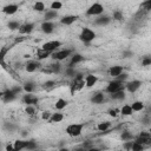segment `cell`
<instances>
[{
    "instance_id": "28",
    "label": "cell",
    "mask_w": 151,
    "mask_h": 151,
    "mask_svg": "<svg viewBox=\"0 0 151 151\" xmlns=\"http://www.w3.org/2000/svg\"><path fill=\"white\" fill-rule=\"evenodd\" d=\"M132 109H131V105H129V104H125L122 109H120V113L123 114V116H131L132 114Z\"/></svg>"
},
{
    "instance_id": "41",
    "label": "cell",
    "mask_w": 151,
    "mask_h": 151,
    "mask_svg": "<svg viewBox=\"0 0 151 151\" xmlns=\"http://www.w3.org/2000/svg\"><path fill=\"white\" fill-rule=\"evenodd\" d=\"M25 149H27V150H34V149H37L35 142H33V140H27V144H26V147H25Z\"/></svg>"
},
{
    "instance_id": "7",
    "label": "cell",
    "mask_w": 151,
    "mask_h": 151,
    "mask_svg": "<svg viewBox=\"0 0 151 151\" xmlns=\"http://www.w3.org/2000/svg\"><path fill=\"white\" fill-rule=\"evenodd\" d=\"M34 27H35V25L33 22H27V24L20 25V27L18 29H19V33L20 34H29L31 32H33Z\"/></svg>"
},
{
    "instance_id": "22",
    "label": "cell",
    "mask_w": 151,
    "mask_h": 151,
    "mask_svg": "<svg viewBox=\"0 0 151 151\" xmlns=\"http://www.w3.org/2000/svg\"><path fill=\"white\" fill-rule=\"evenodd\" d=\"M111 98L114 99V100H123L125 98V92L124 90H119V91H116L113 93H111Z\"/></svg>"
},
{
    "instance_id": "29",
    "label": "cell",
    "mask_w": 151,
    "mask_h": 151,
    "mask_svg": "<svg viewBox=\"0 0 151 151\" xmlns=\"http://www.w3.org/2000/svg\"><path fill=\"white\" fill-rule=\"evenodd\" d=\"M66 105H67V101H66L65 99H63V98H59V99L55 101L54 107H55L57 110H63V109L66 107Z\"/></svg>"
},
{
    "instance_id": "14",
    "label": "cell",
    "mask_w": 151,
    "mask_h": 151,
    "mask_svg": "<svg viewBox=\"0 0 151 151\" xmlns=\"http://www.w3.org/2000/svg\"><path fill=\"white\" fill-rule=\"evenodd\" d=\"M83 60H84V57H83L81 54H79V53H74V54L72 55V58H71V61H70L68 66H70V67H73L74 65L81 63Z\"/></svg>"
},
{
    "instance_id": "45",
    "label": "cell",
    "mask_w": 151,
    "mask_h": 151,
    "mask_svg": "<svg viewBox=\"0 0 151 151\" xmlns=\"http://www.w3.org/2000/svg\"><path fill=\"white\" fill-rule=\"evenodd\" d=\"M150 64H151V58H150V57L144 58L143 61H142V65H143V66H149Z\"/></svg>"
},
{
    "instance_id": "20",
    "label": "cell",
    "mask_w": 151,
    "mask_h": 151,
    "mask_svg": "<svg viewBox=\"0 0 151 151\" xmlns=\"http://www.w3.org/2000/svg\"><path fill=\"white\" fill-rule=\"evenodd\" d=\"M91 101L94 103V104H101L104 101V93H101V92L94 93L92 96V98H91Z\"/></svg>"
},
{
    "instance_id": "8",
    "label": "cell",
    "mask_w": 151,
    "mask_h": 151,
    "mask_svg": "<svg viewBox=\"0 0 151 151\" xmlns=\"http://www.w3.org/2000/svg\"><path fill=\"white\" fill-rule=\"evenodd\" d=\"M140 86H142V81H140V80H132V81H129V83L125 85V88H126L130 93H133V92H136Z\"/></svg>"
},
{
    "instance_id": "34",
    "label": "cell",
    "mask_w": 151,
    "mask_h": 151,
    "mask_svg": "<svg viewBox=\"0 0 151 151\" xmlns=\"http://www.w3.org/2000/svg\"><path fill=\"white\" fill-rule=\"evenodd\" d=\"M63 7V4L60 2V1H53L52 4H51V9H54V11H58V9H60Z\"/></svg>"
},
{
    "instance_id": "30",
    "label": "cell",
    "mask_w": 151,
    "mask_h": 151,
    "mask_svg": "<svg viewBox=\"0 0 151 151\" xmlns=\"http://www.w3.org/2000/svg\"><path fill=\"white\" fill-rule=\"evenodd\" d=\"M26 144H27V140H15L14 142V150H22L26 147Z\"/></svg>"
},
{
    "instance_id": "6",
    "label": "cell",
    "mask_w": 151,
    "mask_h": 151,
    "mask_svg": "<svg viewBox=\"0 0 151 151\" xmlns=\"http://www.w3.org/2000/svg\"><path fill=\"white\" fill-rule=\"evenodd\" d=\"M61 45H63V42L59 41V40H50V41H46V42L41 46V48L52 53V52H54L55 50H58Z\"/></svg>"
},
{
    "instance_id": "36",
    "label": "cell",
    "mask_w": 151,
    "mask_h": 151,
    "mask_svg": "<svg viewBox=\"0 0 151 151\" xmlns=\"http://www.w3.org/2000/svg\"><path fill=\"white\" fill-rule=\"evenodd\" d=\"M127 77H129V74L127 73H124V72H122L119 76H117L114 79L116 80H118V81H122V83H124L126 79H127Z\"/></svg>"
},
{
    "instance_id": "39",
    "label": "cell",
    "mask_w": 151,
    "mask_h": 151,
    "mask_svg": "<svg viewBox=\"0 0 151 151\" xmlns=\"http://www.w3.org/2000/svg\"><path fill=\"white\" fill-rule=\"evenodd\" d=\"M113 19L117 20V21L123 20V13H122L120 11H114V12H113Z\"/></svg>"
},
{
    "instance_id": "35",
    "label": "cell",
    "mask_w": 151,
    "mask_h": 151,
    "mask_svg": "<svg viewBox=\"0 0 151 151\" xmlns=\"http://www.w3.org/2000/svg\"><path fill=\"white\" fill-rule=\"evenodd\" d=\"M76 73H77V72L74 71V68H73V67H70V66H68V67L66 68V71H65V74H66L67 77H70V78H73V77L76 76Z\"/></svg>"
},
{
    "instance_id": "24",
    "label": "cell",
    "mask_w": 151,
    "mask_h": 151,
    "mask_svg": "<svg viewBox=\"0 0 151 151\" xmlns=\"http://www.w3.org/2000/svg\"><path fill=\"white\" fill-rule=\"evenodd\" d=\"M37 57H38V59H39V60H42V59H46V58L51 57V52H48V51H45V50L40 48V50L37 52Z\"/></svg>"
},
{
    "instance_id": "53",
    "label": "cell",
    "mask_w": 151,
    "mask_h": 151,
    "mask_svg": "<svg viewBox=\"0 0 151 151\" xmlns=\"http://www.w3.org/2000/svg\"><path fill=\"white\" fill-rule=\"evenodd\" d=\"M1 97H2V92L0 91V99H1Z\"/></svg>"
},
{
    "instance_id": "26",
    "label": "cell",
    "mask_w": 151,
    "mask_h": 151,
    "mask_svg": "<svg viewBox=\"0 0 151 151\" xmlns=\"http://www.w3.org/2000/svg\"><path fill=\"white\" fill-rule=\"evenodd\" d=\"M57 17H58V12L54 11V9H50V11H47L46 14H45L46 21H51L52 19H54V18H57Z\"/></svg>"
},
{
    "instance_id": "46",
    "label": "cell",
    "mask_w": 151,
    "mask_h": 151,
    "mask_svg": "<svg viewBox=\"0 0 151 151\" xmlns=\"http://www.w3.org/2000/svg\"><path fill=\"white\" fill-rule=\"evenodd\" d=\"M117 113H118V110H110L109 111V114L111 116V117H117Z\"/></svg>"
},
{
    "instance_id": "11",
    "label": "cell",
    "mask_w": 151,
    "mask_h": 151,
    "mask_svg": "<svg viewBox=\"0 0 151 151\" xmlns=\"http://www.w3.org/2000/svg\"><path fill=\"white\" fill-rule=\"evenodd\" d=\"M22 101L27 105H35L38 103V97L32 94V93H26L24 97H22Z\"/></svg>"
},
{
    "instance_id": "42",
    "label": "cell",
    "mask_w": 151,
    "mask_h": 151,
    "mask_svg": "<svg viewBox=\"0 0 151 151\" xmlns=\"http://www.w3.org/2000/svg\"><path fill=\"white\" fill-rule=\"evenodd\" d=\"M25 111H26V113H27V114H31V116L35 113V109L33 107V105H27V107H26V110H25Z\"/></svg>"
},
{
    "instance_id": "13",
    "label": "cell",
    "mask_w": 151,
    "mask_h": 151,
    "mask_svg": "<svg viewBox=\"0 0 151 151\" xmlns=\"http://www.w3.org/2000/svg\"><path fill=\"white\" fill-rule=\"evenodd\" d=\"M84 81H85V86L86 87H92L96 85V83L98 81V78L97 76L94 74H87L85 78H84Z\"/></svg>"
},
{
    "instance_id": "50",
    "label": "cell",
    "mask_w": 151,
    "mask_h": 151,
    "mask_svg": "<svg viewBox=\"0 0 151 151\" xmlns=\"http://www.w3.org/2000/svg\"><path fill=\"white\" fill-rule=\"evenodd\" d=\"M24 40H25V38H22V37L19 38V37H18V38L15 39V42H21V41H24Z\"/></svg>"
},
{
    "instance_id": "37",
    "label": "cell",
    "mask_w": 151,
    "mask_h": 151,
    "mask_svg": "<svg viewBox=\"0 0 151 151\" xmlns=\"http://www.w3.org/2000/svg\"><path fill=\"white\" fill-rule=\"evenodd\" d=\"M54 85H55V81H54V80H48V81H45V83H44L42 87L46 88V90H50V88L54 87Z\"/></svg>"
},
{
    "instance_id": "2",
    "label": "cell",
    "mask_w": 151,
    "mask_h": 151,
    "mask_svg": "<svg viewBox=\"0 0 151 151\" xmlns=\"http://www.w3.org/2000/svg\"><path fill=\"white\" fill-rule=\"evenodd\" d=\"M84 124H71L66 127V133L70 137H79L83 132Z\"/></svg>"
},
{
    "instance_id": "1",
    "label": "cell",
    "mask_w": 151,
    "mask_h": 151,
    "mask_svg": "<svg viewBox=\"0 0 151 151\" xmlns=\"http://www.w3.org/2000/svg\"><path fill=\"white\" fill-rule=\"evenodd\" d=\"M72 53V50H68V48H65V50H55L54 52L51 53V58L53 60H57V61H61V60H65L66 58H68Z\"/></svg>"
},
{
    "instance_id": "32",
    "label": "cell",
    "mask_w": 151,
    "mask_h": 151,
    "mask_svg": "<svg viewBox=\"0 0 151 151\" xmlns=\"http://www.w3.org/2000/svg\"><path fill=\"white\" fill-rule=\"evenodd\" d=\"M33 9L37 12H44L45 11V4L42 1H37L33 6Z\"/></svg>"
},
{
    "instance_id": "48",
    "label": "cell",
    "mask_w": 151,
    "mask_h": 151,
    "mask_svg": "<svg viewBox=\"0 0 151 151\" xmlns=\"http://www.w3.org/2000/svg\"><path fill=\"white\" fill-rule=\"evenodd\" d=\"M5 127H6V129H8V130H11V131H13V130L15 129V126H14V125L8 124V123H6V124H5Z\"/></svg>"
},
{
    "instance_id": "3",
    "label": "cell",
    "mask_w": 151,
    "mask_h": 151,
    "mask_svg": "<svg viewBox=\"0 0 151 151\" xmlns=\"http://www.w3.org/2000/svg\"><path fill=\"white\" fill-rule=\"evenodd\" d=\"M79 38H80V40L83 41V42H91L94 38H96V33L91 29V28H87V27H85V28H83V31L80 32V34H79Z\"/></svg>"
},
{
    "instance_id": "44",
    "label": "cell",
    "mask_w": 151,
    "mask_h": 151,
    "mask_svg": "<svg viewBox=\"0 0 151 151\" xmlns=\"http://www.w3.org/2000/svg\"><path fill=\"white\" fill-rule=\"evenodd\" d=\"M51 114H52V113H51L50 111H44L42 114H41V118H42L44 120H48L50 117H51Z\"/></svg>"
},
{
    "instance_id": "5",
    "label": "cell",
    "mask_w": 151,
    "mask_h": 151,
    "mask_svg": "<svg viewBox=\"0 0 151 151\" xmlns=\"http://www.w3.org/2000/svg\"><path fill=\"white\" fill-rule=\"evenodd\" d=\"M103 12H104V6L99 2H94L87 8L86 15H100Z\"/></svg>"
},
{
    "instance_id": "31",
    "label": "cell",
    "mask_w": 151,
    "mask_h": 151,
    "mask_svg": "<svg viewBox=\"0 0 151 151\" xmlns=\"http://www.w3.org/2000/svg\"><path fill=\"white\" fill-rule=\"evenodd\" d=\"M34 88H35V86H34V84L32 81H28V83H26L24 85V91L26 93H32L34 91Z\"/></svg>"
},
{
    "instance_id": "25",
    "label": "cell",
    "mask_w": 151,
    "mask_h": 151,
    "mask_svg": "<svg viewBox=\"0 0 151 151\" xmlns=\"http://www.w3.org/2000/svg\"><path fill=\"white\" fill-rule=\"evenodd\" d=\"M110 127H111V123H110V122H101V123H99V124L97 125V129H98L99 131H101V132L107 131Z\"/></svg>"
},
{
    "instance_id": "40",
    "label": "cell",
    "mask_w": 151,
    "mask_h": 151,
    "mask_svg": "<svg viewBox=\"0 0 151 151\" xmlns=\"http://www.w3.org/2000/svg\"><path fill=\"white\" fill-rule=\"evenodd\" d=\"M122 139H123L124 142H127V140H131V139H132V134H131L130 132H127V131H125V132H123V133H122Z\"/></svg>"
},
{
    "instance_id": "4",
    "label": "cell",
    "mask_w": 151,
    "mask_h": 151,
    "mask_svg": "<svg viewBox=\"0 0 151 151\" xmlns=\"http://www.w3.org/2000/svg\"><path fill=\"white\" fill-rule=\"evenodd\" d=\"M125 88V85H124V83H122V81H118V80H112V81H110L109 84H107V86H106V88H105V92H107V93H113V92H116V91H119V90H124Z\"/></svg>"
},
{
    "instance_id": "15",
    "label": "cell",
    "mask_w": 151,
    "mask_h": 151,
    "mask_svg": "<svg viewBox=\"0 0 151 151\" xmlns=\"http://www.w3.org/2000/svg\"><path fill=\"white\" fill-rule=\"evenodd\" d=\"M40 67V63L39 61H34V60H32V61H28L27 64H26V71L27 72H29V73H32V72H34L37 68H39Z\"/></svg>"
},
{
    "instance_id": "51",
    "label": "cell",
    "mask_w": 151,
    "mask_h": 151,
    "mask_svg": "<svg viewBox=\"0 0 151 151\" xmlns=\"http://www.w3.org/2000/svg\"><path fill=\"white\" fill-rule=\"evenodd\" d=\"M6 149H7V150H14V147H13V146H11V145L6 146Z\"/></svg>"
},
{
    "instance_id": "52",
    "label": "cell",
    "mask_w": 151,
    "mask_h": 151,
    "mask_svg": "<svg viewBox=\"0 0 151 151\" xmlns=\"http://www.w3.org/2000/svg\"><path fill=\"white\" fill-rule=\"evenodd\" d=\"M124 55H125V58H127V55H131V53H130V52H125Z\"/></svg>"
},
{
    "instance_id": "17",
    "label": "cell",
    "mask_w": 151,
    "mask_h": 151,
    "mask_svg": "<svg viewBox=\"0 0 151 151\" xmlns=\"http://www.w3.org/2000/svg\"><path fill=\"white\" fill-rule=\"evenodd\" d=\"M122 72H123V67H122V66H111L110 70H109V74H110L112 78H116V77L119 76Z\"/></svg>"
},
{
    "instance_id": "38",
    "label": "cell",
    "mask_w": 151,
    "mask_h": 151,
    "mask_svg": "<svg viewBox=\"0 0 151 151\" xmlns=\"http://www.w3.org/2000/svg\"><path fill=\"white\" fill-rule=\"evenodd\" d=\"M20 27L19 21H9L8 22V28L9 29H18Z\"/></svg>"
},
{
    "instance_id": "49",
    "label": "cell",
    "mask_w": 151,
    "mask_h": 151,
    "mask_svg": "<svg viewBox=\"0 0 151 151\" xmlns=\"http://www.w3.org/2000/svg\"><path fill=\"white\" fill-rule=\"evenodd\" d=\"M131 145H132V142L127 140V143H125V144H124V147H125V149H127V150H131Z\"/></svg>"
},
{
    "instance_id": "12",
    "label": "cell",
    "mask_w": 151,
    "mask_h": 151,
    "mask_svg": "<svg viewBox=\"0 0 151 151\" xmlns=\"http://www.w3.org/2000/svg\"><path fill=\"white\" fill-rule=\"evenodd\" d=\"M41 31L46 34H51L54 31V24L52 21H44L41 24Z\"/></svg>"
},
{
    "instance_id": "23",
    "label": "cell",
    "mask_w": 151,
    "mask_h": 151,
    "mask_svg": "<svg viewBox=\"0 0 151 151\" xmlns=\"http://www.w3.org/2000/svg\"><path fill=\"white\" fill-rule=\"evenodd\" d=\"M111 21V19L107 17V15H104V17H99L98 19H96V25H99V26H104V25H107L109 22Z\"/></svg>"
},
{
    "instance_id": "9",
    "label": "cell",
    "mask_w": 151,
    "mask_h": 151,
    "mask_svg": "<svg viewBox=\"0 0 151 151\" xmlns=\"http://www.w3.org/2000/svg\"><path fill=\"white\" fill-rule=\"evenodd\" d=\"M18 9H19V6H18L17 4H9V5L4 6L1 11H2V13H5V14L12 15V14L17 13V12H18Z\"/></svg>"
},
{
    "instance_id": "43",
    "label": "cell",
    "mask_w": 151,
    "mask_h": 151,
    "mask_svg": "<svg viewBox=\"0 0 151 151\" xmlns=\"http://www.w3.org/2000/svg\"><path fill=\"white\" fill-rule=\"evenodd\" d=\"M142 7H144L145 11H150V8H151V0H146L145 2H143Z\"/></svg>"
},
{
    "instance_id": "18",
    "label": "cell",
    "mask_w": 151,
    "mask_h": 151,
    "mask_svg": "<svg viewBox=\"0 0 151 151\" xmlns=\"http://www.w3.org/2000/svg\"><path fill=\"white\" fill-rule=\"evenodd\" d=\"M60 71V64L54 60V63H52L50 66H48V70H45V72H48V73H58Z\"/></svg>"
},
{
    "instance_id": "21",
    "label": "cell",
    "mask_w": 151,
    "mask_h": 151,
    "mask_svg": "<svg viewBox=\"0 0 151 151\" xmlns=\"http://www.w3.org/2000/svg\"><path fill=\"white\" fill-rule=\"evenodd\" d=\"M64 119V114L63 113H59V112H55V113H52L51 117H50V122L51 123H59Z\"/></svg>"
},
{
    "instance_id": "27",
    "label": "cell",
    "mask_w": 151,
    "mask_h": 151,
    "mask_svg": "<svg viewBox=\"0 0 151 151\" xmlns=\"http://www.w3.org/2000/svg\"><path fill=\"white\" fill-rule=\"evenodd\" d=\"M131 109L133 112H139V111L144 110V104L142 101H134V103H132Z\"/></svg>"
},
{
    "instance_id": "33",
    "label": "cell",
    "mask_w": 151,
    "mask_h": 151,
    "mask_svg": "<svg viewBox=\"0 0 151 151\" xmlns=\"http://www.w3.org/2000/svg\"><path fill=\"white\" fill-rule=\"evenodd\" d=\"M131 150L132 151H143L144 150V145L137 143V142H132V145H131Z\"/></svg>"
},
{
    "instance_id": "10",
    "label": "cell",
    "mask_w": 151,
    "mask_h": 151,
    "mask_svg": "<svg viewBox=\"0 0 151 151\" xmlns=\"http://www.w3.org/2000/svg\"><path fill=\"white\" fill-rule=\"evenodd\" d=\"M15 97H17V94L9 88V90H6V91L2 92V97H1V99L4 100V103H9V101L14 100Z\"/></svg>"
},
{
    "instance_id": "16",
    "label": "cell",
    "mask_w": 151,
    "mask_h": 151,
    "mask_svg": "<svg viewBox=\"0 0 151 151\" xmlns=\"http://www.w3.org/2000/svg\"><path fill=\"white\" fill-rule=\"evenodd\" d=\"M76 20H77V15H65V17H63V18L60 19V22H61L63 25L68 26V25L73 24Z\"/></svg>"
},
{
    "instance_id": "47",
    "label": "cell",
    "mask_w": 151,
    "mask_h": 151,
    "mask_svg": "<svg viewBox=\"0 0 151 151\" xmlns=\"http://www.w3.org/2000/svg\"><path fill=\"white\" fill-rule=\"evenodd\" d=\"M11 90H12L15 94H19V93H20V91H21V88H20L19 86H15V87H13V88H11Z\"/></svg>"
},
{
    "instance_id": "19",
    "label": "cell",
    "mask_w": 151,
    "mask_h": 151,
    "mask_svg": "<svg viewBox=\"0 0 151 151\" xmlns=\"http://www.w3.org/2000/svg\"><path fill=\"white\" fill-rule=\"evenodd\" d=\"M9 48H11V47L5 46V47H2V48L0 50V65H1L2 67H6L5 57H6V54H7V52H8V50H9Z\"/></svg>"
}]
</instances>
